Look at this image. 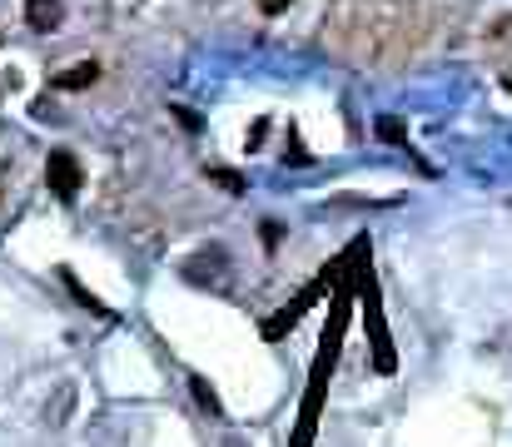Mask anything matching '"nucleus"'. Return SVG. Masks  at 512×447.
Masks as SVG:
<instances>
[{"instance_id": "4", "label": "nucleus", "mask_w": 512, "mask_h": 447, "mask_svg": "<svg viewBox=\"0 0 512 447\" xmlns=\"http://www.w3.org/2000/svg\"><path fill=\"white\" fill-rule=\"evenodd\" d=\"M194 398H199V408H209V418H224V408H219V398H214V393H209V388H204L199 378H194Z\"/></svg>"}, {"instance_id": "2", "label": "nucleus", "mask_w": 512, "mask_h": 447, "mask_svg": "<svg viewBox=\"0 0 512 447\" xmlns=\"http://www.w3.org/2000/svg\"><path fill=\"white\" fill-rule=\"evenodd\" d=\"M25 15H30L35 30H50V25H60V0H30Z\"/></svg>"}, {"instance_id": "6", "label": "nucleus", "mask_w": 512, "mask_h": 447, "mask_svg": "<svg viewBox=\"0 0 512 447\" xmlns=\"http://www.w3.org/2000/svg\"><path fill=\"white\" fill-rule=\"evenodd\" d=\"M259 10H264V15H284V10H289V0H259Z\"/></svg>"}, {"instance_id": "1", "label": "nucleus", "mask_w": 512, "mask_h": 447, "mask_svg": "<svg viewBox=\"0 0 512 447\" xmlns=\"http://www.w3.org/2000/svg\"><path fill=\"white\" fill-rule=\"evenodd\" d=\"M45 174H50V184H55V194H65V199H75V189H80V164H75V154H65V149H55V154H50V164H45Z\"/></svg>"}, {"instance_id": "3", "label": "nucleus", "mask_w": 512, "mask_h": 447, "mask_svg": "<svg viewBox=\"0 0 512 447\" xmlns=\"http://www.w3.org/2000/svg\"><path fill=\"white\" fill-rule=\"evenodd\" d=\"M95 75H100V70H95V65H90V60H85V65H80V70H70V75H60V85H65V90H75V85H90V80H95Z\"/></svg>"}, {"instance_id": "7", "label": "nucleus", "mask_w": 512, "mask_h": 447, "mask_svg": "<svg viewBox=\"0 0 512 447\" xmlns=\"http://www.w3.org/2000/svg\"><path fill=\"white\" fill-rule=\"evenodd\" d=\"M224 447H249V443H244V438H229V443H224Z\"/></svg>"}, {"instance_id": "8", "label": "nucleus", "mask_w": 512, "mask_h": 447, "mask_svg": "<svg viewBox=\"0 0 512 447\" xmlns=\"http://www.w3.org/2000/svg\"><path fill=\"white\" fill-rule=\"evenodd\" d=\"M508 90H512V75H508Z\"/></svg>"}, {"instance_id": "5", "label": "nucleus", "mask_w": 512, "mask_h": 447, "mask_svg": "<svg viewBox=\"0 0 512 447\" xmlns=\"http://www.w3.org/2000/svg\"><path fill=\"white\" fill-rule=\"evenodd\" d=\"M378 135H383L388 145H403V125H398V120H378Z\"/></svg>"}]
</instances>
